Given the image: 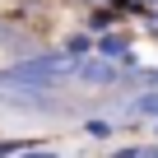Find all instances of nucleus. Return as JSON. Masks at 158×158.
<instances>
[{
    "label": "nucleus",
    "instance_id": "423d86ee",
    "mask_svg": "<svg viewBox=\"0 0 158 158\" xmlns=\"http://www.w3.org/2000/svg\"><path fill=\"white\" fill-rule=\"evenodd\" d=\"M144 84H153V89H158V70H153V74H144Z\"/></svg>",
    "mask_w": 158,
    "mask_h": 158
},
{
    "label": "nucleus",
    "instance_id": "20e7f679",
    "mask_svg": "<svg viewBox=\"0 0 158 158\" xmlns=\"http://www.w3.org/2000/svg\"><path fill=\"white\" fill-rule=\"evenodd\" d=\"M89 135H102V139H107V135H112V126H107V121H89Z\"/></svg>",
    "mask_w": 158,
    "mask_h": 158
},
{
    "label": "nucleus",
    "instance_id": "0eeeda50",
    "mask_svg": "<svg viewBox=\"0 0 158 158\" xmlns=\"http://www.w3.org/2000/svg\"><path fill=\"white\" fill-rule=\"evenodd\" d=\"M19 158H56V153H19Z\"/></svg>",
    "mask_w": 158,
    "mask_h": 158
},
{
    "label": "nucleus",
    "instance_id": "f257e3e1",
    "mask_svg": "<svg viewBox=\"0 0 158 158\" xmlns=\"http://www.w3.org/2000/svg\"><path fill=\"white\" fill-rule=\"evenodd\" d=\"M60 79H74V60L60 56V51H51V56H33V60L10 65L5 74H0V89L19 84V89H47V93H56Z\"/></svg>",
    "mask_w": 158,
    "mask_h": 158
},
{
    "label": "nucleus",
    "instance_id": "f03ea898",
    "mask_svg": "<svg viewBox=\"0 0 158 158\" xmlns=\"http://www.w3.org/2000/svg\"><path fill=\"white\" fill-rule=\"evenodd\" d=\"M74 79H79V84H116L121 70H116L107 56H93V60H79V65H74Z\"/></svg>",
    "mask_w": 158,
    "mask_h": 158
},
{
    "label": "nucleus",
    "instance_id": "7ed1b4c3",
    "mask_svg": "<svg viewBox=\"0 0 158 158\" xmlns=\"http://www.w3.org/2000/svg\"><path fill=\"white\" fill-rule=\"evenodd\" d=\"M130 116H153L158 121V89H144L130 98Z\"/></svg>",
    "mask_w": 158,
    "mask_h": 158
},
{
    "label": "nucleus",
    "instance_id": "39448f33",
    "mask_svg": "<svg viewBox=\"0 0 158 158\" xmlns=\"http://www.w3.org/2000/svg\"><path fill=\"white\" fill-rule=\"evenodd\" d=\"M19 144H23V139H5V144H0V158H10V153H19Z\"/></svg>",
    "mask_w": 158,
    "mask_h": 158
}]
</instances>
